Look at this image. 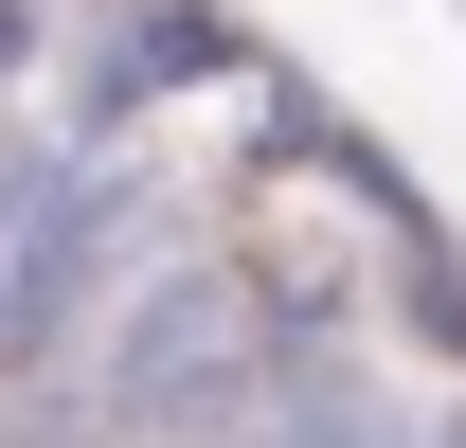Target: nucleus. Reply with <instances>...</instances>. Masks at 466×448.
Listing matches in <instances>:
<instances>
[{"label":"nucleus","instance_id":"obj_1","mask_svg":"<svg viewBox=\"0 0 466 448\" xmlns=\"http://www.w3.org/2000/svg\"><path fill=\"white\" fill-rule=\"evenodd\" d=\"M412 216H449V198L395 162V126H377V108H323L305 144H269V162L216 198V233L251 251V287H269L305 341L377 323V270H395V233H412Z\"/></svg>","mask_w":466,"mask_h":448},{"label":"nucleus","instance_id":"obj_2","mask_svg":"<svg viewBox=\"0 0 466 448\" xmlns=\"http://www.w3.org/2000/svg\"><path fill=\"white\" fill-rule=\"evenodd\" d=\"M251 55H269L251 0H72L55 90H36V108H55L72 144H162V126L198 108V90H233Z\"/></svg>","mask_w":466,"mask_h":448},{"label":"nucleus","instance_id":"obj_3","mask_svg":"<svg viewBox=\"0 0 466 448\" xmlns=\"http://www.w3.org/2000/svg\"><path fill=\"white\" fill-rule=\"evenodd\" d=\"M431 431H449V377L395 359L377 323H341V341H305L288 377H269V412L233 448H431Z\"/></svg>","mask_w":466,"mask_h":448},{"label":"nucleus","instance_id":"obj_4","mask_svg":"<svg viewBox=\"0 0 466 448\" xmlns=\"http://www.w3.org/2000/svg\"><path fill=\"white\" fill-rule=\"evenodd\" d=\"M377 341L431 359V377H466V216H412V233H395V270H377Z\"/></svg>","mask_w":466,"mask_h":448},{"label":"nucleus","instance_id":"obj_5","mask_svg":"<svg viewBox=\"0 0 466 448\" xmlns=\"http://www.w3.org/2000/svg\"><path fill=\"white\" fill-rule=\"evenodd\" d=\"M431 448H466V377H449V431H431Z\"/></svg>","mask_w":466,"mask_h":448},{"label":"nucleus","instance_id":"obj_6","mask_svg":"<svg viewBox=\"0 0 466 448\" xmlns=\"http://www.w3.org/2000/svg\"><path fill=\"white\" fill-rule=\"evenodd\" d=\"M449 18H466V0H449Z\"/></svg>","mask_w":466,"mask_h":448}]
</instances>
